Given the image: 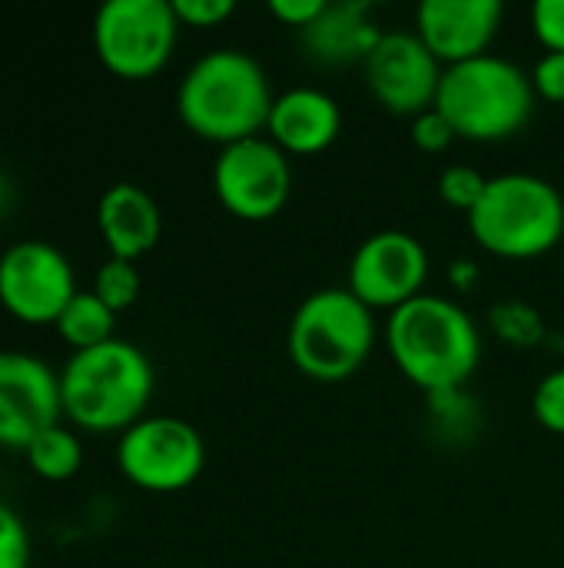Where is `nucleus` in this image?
Here are the masks:
<instances>
[{
	"mask_svg": "<svg viewBox=\"0 0 564 568\" xmlns=\"http://www.w3.org/2000/svg\"><path fill=\"white\" fill-rule=\"evenodd\" d=\"M386 349L396 369L429 396L462 393L482 363V333L472 313L435 293H422L386 320Z\"/></svg>",
	"mask_w": 564,
	"mask_h": 568,
	"instance_id": "1",
	"label": "nucleus"
},
{
	"mask_svg": "<svg viewBox=\"0 0 564 568\" xmlns=\"http://www.w3.org/2000/svg\"><path fill=\"white\" fill-rule=\"evenodd\" d=\"M273 103L276 93L269 73L253 53L236 47L203 53L176 87V113L183 126L219 150L263 136Z\"/></svg>",
	"mask_w": 564,
	"mask_h": 568,
	"instance_id": "2",
	"label": "nucleus"
},
{
	"mask_svg": "<svg viewBox=\"0 0 564 568\" xmlns=\"http://www.w3.org/2000/svg\"><path fill=\"white\" fill-rule=\"evenodd\" d=\"M63 419L76 433L123 436L146 416L156 389L150 356L130 339H110L93 349L70 353L57 369Z\"/></svg>",
	"mask_w": 564,
	"mask_h": 568,
	"instance_id": "3",
	"label": "nucleus"
},
{
	"mask_svg": "<svg viewBox=\"0 0 564 568\" xmlns=\"http://www.w3.org/2000/svg\"><path fill=\"white\" fill-rule=\"evenodd\" d=\"M376 346L372 310L349 293V286H329L309 293L286 329V353L293 366L322 386L352 379Z\"/></svg>",
	"mask_w": 564,
	"mask_h": 568,
	"instance_id": "4",
	"label": "nucleus"
},
{
	"mask_svg": "<svg viewBox=\"0 0 564 568\" xmlns=\"http://www.w3.org/2000/svg\"><path fill=\"white\" fill-rule=\"evenodd\" d=\"M532 77L495 53L445 67L435 110L452 123L459 140L499 143L515 136L535 113Z\"/></svg>",
	"mask_w": 564,
	"mask_h": 568,
	"instance_id": "5",
	"label": "nucleus"
},
{
	"mask_svg": "<svg viewBox=\"0 0 564 568\" xmlns=\"http://www.w3.org/2000/svg\"><path fill=\"white\" fill-rule=\"evenodd\" d=\"M465 220L485 253L499 260H539L564 240V196L535 173H502L489 176L482 200Z\"/></svg>",
	"mask_w": 564,
	"mask_h": 568,
	"instance_id": "6",
	"label": "nucleus"
},
{
	"mask_svg": "<svg viewBox=\"0 0 564 568\" xmlns=\"http://www.w3.org/2000/svg\"><path fill=\"white\" fill-rule=\"evenodd\" d=\"M173 0H106L93 13L96 60L120 80L156 77L176 50Z\"/></svg>",
	"mask_w": 564,
	"mask_h": 568,
	"instance_id": "7",
	"label": "nucleus"
},
{
	"mask_svg": "<svg viewBox=\"0 0 564 568\" xmlns=\"http://www.w3.org/2000/svg\"><path fill=\"white\" fill-rule=\"evenodd\" d=\"M206 466V443L180 416H143L116 439V469L153 496L189 489Z\"/></svg>",
	"mask_w": 564,
	"mask_h": 568,
	"instance_id": "8",
	"label": "nucleus"
},
{
	"mask_svg": "<svg viewBox=\"0 0 564 568\" xmlns=\"http://www.w3.org/2000/svg\"><path fill=\"white\" fill-rule=\"evenodd\" d=\"M213 193L229 216L266 223L279 216L293 196V163L266 133L229 143L216 153Z\"/></svg>",
	"mask_w": 564,
	"mask_h": 568,
	"instance_id": "9",
	"label": "nucleus"
},
{
	"mask_svg": "<svg viewBox=\"0 0 564 568\" xmlns=\"http://www.w3.org/2000/svg\"><path fill=\"white\" fill-rule=\"evenodd\" d=\"M66 253L47 240H17L0 253V306L23 326H53L76 296Z\"/></svg>",
	"mask_w": 564,
	"mask_h": 568,
	"instance_id": "10",
	"label": "nucleus"
},
{
	"mask_svg": "<svg viewBox=\"0 0 564 568\" xmlns=\"http://www.w3.org/2000/svg\"><path fill=\"white\" fill-rule=\"evenodd\" d=\"M429 283V250L406 230H379L349 260V293L372 313L412 303Z\"/></svg>",
	"mask_w": 564,
	"mask_h": 568,
	"instance_id": "11",
	"label": "nucleus"
},
{
	"mask_svg": "<svg viewBox=\"0 0 564 568\" xmlns=\"http://www.w3.org/2000/svg\"><path fill=\"white\" fill-rule=\"evenodd\" d=\"M366 87L376 103L402 120H416L435 106L445 67L429 53V47L412 33H382L362 63Z\"/></svg>",
	"mask_w": 564,
	"mask_h": 568,
	"instance_id": "12",
	"label": "nucleus"
},
{
	"mask_svg": "<svg viewBox=\"0 0 564 568\" xmlns=\"http://www.w3.org/2000/svg\"><path fill=\"white\" fill-rule=\"evenodd\" d=\"M63 419L60 376L33 353L0 349V449L23 453L27 443Z\"/></svg>",
	"mask_w": 564,
	"mask_h": 568,
	"instance_id": "13",
	"label": "nucleus"
},
{
	"mask_svg": "<svg viewBox=\"0 0 564 568\" xmlns=\"http://www.w3.org/2000/svg\"><path fill=\"white\" fill-rule=\"evenodd\" d=\"M502 13L499 0H422L416 7V37L442 67H459L489 53Z\"/></svg>",
	"mask_w": 564,
	"mask_h": 568,
	"instance_id": "14",
	"label": "nucleus"
},
{
	"mask_svg": "<svg viewBox=\"0 0 564 568\" xmlns=\"http://www.w3.org/2000/svg\"><path fill=\"white\" fill-rule=\"evenodd\" d=\"M342 133L339 103L319 87H293L276 93L266 136L286 156H316L329 150Z\"/></svg>",
	"mask_w": 564,
	"mask_h": 568,
	"instance_id": "15",
	"label": "nucleus"
},
{
	"mask_svg": "<svg viewBox=\"0 0 564 568\" xmlns=\"http://www.w3.org/2000/svg\"><path fill=\"white\" fill-rule=\"evenodd\" d=\"M96 230L110 256L136 263L160 243L163 213L143 186L113 183L96 200Z\"/></svg>",
	"mask_w": 564,
	"mask_h": 568,
	"instance_id": "16",
	"label": "nucleus"
},
{
	"mask_svg": "<svg viewBox=\"0 0 564 568\" xmlns=\"http://www.w3.org/2000/svg\"><path fill=\"white\" fill-rule=\"evenodd\" d=\"M379 37L382 30L376 27L369 0H339V3L326 0V10L299 33L309 60L322 67L366 63Z\"/></svg>",
	"mask_w": 564,
	"mask_h": 568,
	"instance_id": "17",
	"label": "nucleus"
},
{
	"mask_svg": "<svg viewBox=\"0 0 564 568\" xmlns=\"http://www.w3.org/2000/svg\"><path fill=\"white\" fill-rule=\"evenodd\" d=\"M113 326H116V313L93 290H80L53 323L57 336L70 346V353L93 349V346L116 339Z\"/></svg>",
	"mask_w": 564,
	"mask_h": 568,
	"instance_id": "18",
	"label": "nucleus"
},
{
	"mask_svg": "<svg viewBox=\"0 0 564 568\" xmlns=\"http://www.w3.org/2000/svg\"><path fill=\"white\" fill-rule=\"evenodd\" d=\"M27 469L43 479V483H66L80 473L83 466V443L80 433L73 426H50L43 433H37L27 449H23Z\"/></svg>",
	"mask_w": 564,
	"mask_h": 568,
	"instance_id": "19",
	"label": "nucleus"
},
{
	"mask_svg": "<svg viewBox=\"0 0 564 568\" xmlns=\"http://www.w3.org/2000/svg\"><path fill=\"white\" fill-rule=\"evenodd\" d=\"M113 313H123L130 310L136 300H140V290H143V280H140V270L136 263L130 260H116V256H106L96 273H93V286H90Z\"/></svg>",
	"mask_w": 564,
	"mask_h": 568,
	"instance_id": "20",
	"label": "nucleus"
},
{
	"mask_svg": "<svg viewBox=\"0 0 564 568\" xmlns=\"http://www.w3.org/2000/svg\"><path fill=\"white\" fill-rule=\"evenodd\" d=\"M485 186H489V176L482 170H475V166H465V163H452L439 176V196H442V203L452 206V210H459V213H465V216L475 210V203L482 200Z\"/></svg>",
	"mask_w": 564,
	"mask_h": 568,
	"instance_id": "21",
	"label": "nucleus"
},
{
	"mask_svg": "<svg viewBox=\"0 0 564 568\" xmlns=\"http://www.w3.org/2000/svg\"><path fill=\"white\" fill-rule=\"evenodd\" d=\"M489 320H492L495 333L505 343H512L515 349H529V346L542 343V316L525 303H502L492 310Z\"/></svg>",
	"mask_w": 564,
	"mask_h": 568,
	"instance_id": "22",
	"label": "nucleus"
},
{
	"mask_svg": "<svg viewBox=\"0 0 564 568\" xmlns=\"http://www.w3.org/2000/svg\"><path fill=\"white\" fill-rule=\"evenodd\" d=\"M33 559V539L23 523V516L0 503V568H30Z\"/></svg>",
	"mask_w": 564,
	"mask_h": 568,
	"instance_id": "23",
	"label": "nucleus"
},
{
	"mask_svg": "<svg viewBox=\"0 0 564 568\" xmlns=\"http://www.w3.org/2000/svg\"><path fill=\"white\" fill-rule=\"evenodd\" d=\"M532 416L535 423L552 433V436H564V366L552 369L532 393Z\"/></svg>",
	"mask_w": 564,
	"mask_h": 568,
	"instance_id": "24",
	"label": "nucleus"
},
{
	"mask_svg": "<svg viewBox=\"0 0 564 568\" xmlns=\"http://www.w3.org/2000/svg\"><path fill=\"white\" fill-rule=\"evenodd\" d=\"M532 37L545 53H564V0H539L529 13Z\"/></svg>",
	"mask_w": 564,
	"mask_h": 568,
	"instance_id": "25",
	"label": "nucleus"
},
{
	"mask_svg": "<svg viewBox=\"0 0 564 568\" xmlns=\"http://www.w3.org/2000/svg\"><path fill=\"white\" fill-rule=\"evenodd\" d=\"M233 10H236L233 0H173V13L180 27H193V30H213L226 23Z\"/></svg>",
	"mask_w": 564,
	"mask_h": 568,
	"instance_id": "26",
	"label": "nucleus"
},
{
	"mask_svg": "<svg viewBox=\"0 0 564 568\" xmlns=\"http://www.w3.org/2000/svg\"><path fill=\"white\" fill-rule=\"evenodd\" d=\"M455 140H459V136H455L452 123H449L435 106L412 120V143H416L422 153H445Z\"/></svg>",
	"mask_w": 564,
	"mask_h": 568,
	"instance_id": "27",
	"label": "nucleus"
},
{
	"mask_svg": "<svg viewBox=\"0 0 564 568\" xmlns=\"http://www.w3.org/2000/svg\"><path fill=\"white\" fill-rule=\"evenodd\" d=\"M529 77L539 100L564 103V53H542Z\"/></svg>",
	"mask_w": 564,
	"mask_h": 568,
	"instance_id": "28",
	"label": "nucleus"
},
{
	"mask_svg": "<svg viewBox=\"0 0 564 568\" xmlns=\"http://www.w3.org/2000/svg\"><path fill=\"white\" fill-rule=\"evenodd\" d=\"M326 10V0H269V13L293 30H306L319 13Z\"/></svg>",
	"mask_w": 564,
	"mask_h": 568,
	"instance_id": "29",
	"label": "nucleus"
},
{
	"mask_svg": "<svg viewBox=\"0 0 564 568\" xmlns=\"http://www.w3.org/2000/svg\"><path fill=\"white\" fill-rule=\"evenodd\" d=\"M479 266L472 263V260H459V263H452L449 266V283L459 290V293H472L475 290V283H479Z\"/></svg>",
	"mask_w": 564,
	"mask_h": 568,
	"instance_id": "30",
	"label": "nucleus"
},
{
	"mask_svg": "<svg viewBox=\"0 0 564 568\" xmlns=\"http://www.w3.org/2000/svg\"><path fill=\"white\" fill-rule=\"evenodd\" d=\"M13 203H17V186H13V180L0 170V220L13 210Z\"/></svg>",
	"mask_w": 564,
	"mask_h": 568,
	"instance_id": "31",
	"label": "nucleus"
}]
</instances>
